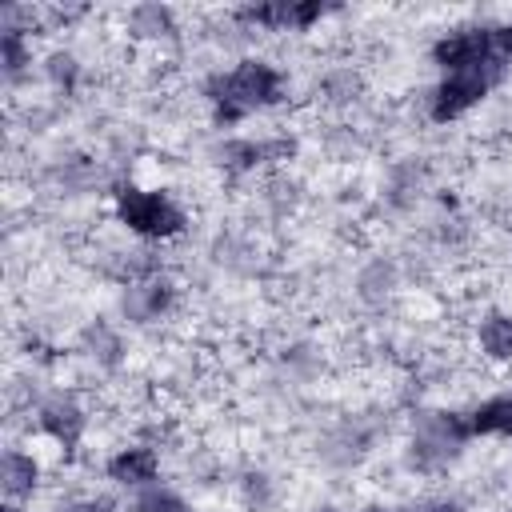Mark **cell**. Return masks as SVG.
Masks as SVG:
<instances>
[{
    "instance_id": "1",
    "label": "cell",
    "mask_w": 512,
    "mask_h": 512,
    "mask_svg": "<svg viewBox=\"0 0 512 512\" xmlns=\"http://www.w3.org/2000/svg\"><path fill=\"white\" fill-rule=\"evenodd\" d=\"M208 96L216 104V120L236 124L248 112L284 100V76L264 60H240L232 72H224L208 84Z\"/></svg>"
},
{
    "instance_id": "2",
    "label": "cell",
    "mask_w": 512,
    "mask_h": 512,
    "mask_svg": "<svg viewBox=\"0 0 512 512\" xmlns=\"http://www.w3.org/2000/svg\"><path fill=\"white\" fill-rule=\"evenodd\" d=\"M116 216L128 232H136L144 240H168V236L184 232V212L164 192H144L136 184L116 188Z\"/></svg>"
},
{
    "instance_id": "3",
    "label": "cell",
    "mask_w": 512,
    "mask_h": 512,
    "mask_svg": "<svg viewBox=\"0 0 512 512\" xmlns=\"http://www.w3.org/2000/svg\"><path fill=\"white\" fill-rule=\"evenodd\" d=\"M504 80V56L480 64V68H468V72H448L440 80V88L432 92V120H456L464 116L468 108H476L496 84Z\"/></svg>"
},
{
    "instance_id": "4",
    "label": "cell",
    "mask_w": 512,
    "mask_h": 512,
    "mask_svg": "<svg viewBox=\"0 0 512 512\" xmlns=\"http://www.w3.org/2000/svg\"><path fill=\"white\" fill-rule=\"evenodd\" d=\"M328 12H336V4H320V0H272V4H244L236 12V20L260 24V28H272V32H284V28L304 32L316 20H324Z\"/></svg>"
},
{
    "instance_id": "5",
    "label": "cell",
    "mask_w": 512,
    "mask_h": 512,
    "mask_svg": "<svg viewBox=\"0 0 512 512\" xmlns=\"http://www.w3.org/2000/svg\"><path fill=\"white\" fill-rule=\"evenodd\" d=\"M432 60L444 68V72H468V68H480L488 60H496V40H492V28H460V32H448L432 44Z\"/></svg>"
},
{
    "instance_id": "6",
    "label": "cell",
    "mask_w": 512,
    "mask_h": 512,
    "mask_svg": "<svg viewBox=\"0 0 512 512\" xmlns=\"http://www.w3.org/2000/svg\"><path fill=\"white\" fill-rule=\"evenodd\" d=\"M464 436H468V424H464V420H456L452 412H424V416H420V424H416L412 456H416L424 468H432V464L448 460V456L464 444Z\"/></svg>"
},
{
    "instance_id": "7",
    "label": "cell",
    "mask_w": 512,
    "mask_h": 512,
    "mask_svg": "<svg viewBox=\"0 0 512 512\" xmlns=\"http://www.w3.org/2000/svg\"><path fill=\"white\" fill-rule=\"evenodd\" d=\"M108 476H112L116 484L144 488V484H152V480L160 476V456H156L152 448H144V444H136V448H120V452L108 460Z\"/></svg>"
},
{
    "instance_id": "8",
    "label": "cell",
    "mask_w": 512,
    "mask_h": 512,
    "mask_svg": "<svg viewBox=\"0 0 512 512\" xmlns=\"http://www.w3.org/2000/svg\"><path fill=\"white\" fill-rule=\"evenodd\" d=\"M40 428H44L56 444H64V448L72 452L76 440H80V432H84V416H80V408H76L72 400L56 396V400H48V404L40 408Z\"/></svg>"
},
{
    "instance_id": "9",
    "label": "cell",
    "mask_w": 512,
    "mask_h": 512,
    "mask_svg": "<svg viewBox=\"0 0 512 512\" xmlns=\"http://www.w3.org/2000/svg\"><path fill=\"white\" fill-rule=\"evenodd\" d=\"M468 436H512V396L484 400L468 416Z\"/></svg>"
},
{
    "instance_id": "10",
    "label": "cell",
    "mask_w": 512,
    "mask_h": 512,
    "mask_svg": "<svg viewBox=\"0 0 512 512\" xmlns=\"http://www.w3.org/2000/svg\"><path fill=\"white\" fill-rule=\"evenodd\" d=\"M36 480H40V464H36L28 452H16V448L4 452V492H8L12 500L32 496Z\"/></svg>"
},
{
    "instance_id": "11",
    "label": "cell",
    "mask_w": 512,
    "mask_h": 512,
    "mask_svg": "<svg viewBox=\"0 0 512 512\" xmlns=\"http://www.w3.org/2000/svg\"><path fill=\"white\" fill-rule=\"evenodd\" d=\"M480 348H484L492 360H512V316L488 312V316L480 320Z\"/></svg>"
},
{
    "instance_id": "12",
    "label": "cell",
    "mask_w": 512,
    "mask_h": 512,
    "mask_svg": "<svg viewBox=\"0 0 512 512\" xmlns=\"http://www.w3.org/2000/svg\"><path fill=\"white\" fill-rule=\"evenodd\" d=\"M0 60H4V72L8 76H16L28 64V44H24V32L20 28H4V36H0Z\"/></svg>"
},
{
    "instance_id": "13",
    "label": "cell",
    "mask_w": 512,
    "mask_h": 512,
    "mask_svg": "<svg viewBox=\"0 0 512 512\" xmlns=\"http://www.w3.org/2000/svg\"><path fill=\"white\" fill-rule=\"evenodd\" d=\"M492 40H496V56H512V24H504V28H492Z\"/></svg>"
},
{
    "instance_id": "14",
    "label": "cell",
    "mask_w": 512,
    "mask_h": 512,
    "mask_svg": "<svg viewBox=\"0 0 512 512\" xmlns=\"http://www.w3.org/2000/svg\"><path fill=\"white\" fill-rule=\"evenodd\" d=\"M68 512H116V504H112V500H104V496H96V500H84V504H72Z\"/></svg>"
},
{
    "instance_id": "15",
    "label": "cell",
    "mask_w": 512,
    "mask_h": 512,
    "mask_svg": "<svg viewBox=\"0 0 512 512\" xmlns=\"http://www.w3.org/2000/svg\"><path fill=\"white\" fill-rule=\"evenodd\" d=\"M420 512H460V508H456L452 500H440V504H424Z\"/></svg>"
},
{
    "instance_id": "16",
    "label": "cell",
    "mask_w": 512,
    "mask_h": 512,
    "mask_svg": "<svg viewBox=\"0 0 512 512\" xmlns=\"http://www.w3.org/2000/svg\"><path fill=\"white\" fill-rule=\"evenodd\" d=\"M364 512H400V508H364Z\"/></svg>"
},
{
    "instance_id": "17",
    "label": "cell",
    "mask_w": 512,
    "mask_h": 512,
    "mask_svg": "<svg viewBox=\"0 0 512 512\" xmlns=\"http://www.w3.org/2000/svg\"><path fill=\"white\" fill-rule=\"evenodd\" d=\"M4 512H20V508H16V504H8V508H4Z\"/></svg>"
},
{
    "instance_id": "18",
    "label": "cell",
    "mask_w": 512,
    "mask_h": 512,
    "mask_svg": "<svg viewBox=\"0 0 512 512\" xmlns=\"http://www.w3.org/2000/svg\"><path fill=\"white\" fill-rule=\"evenodd\" d=\"M320 512H332V508H320Z\"/></svg>"
}]
</instances>
